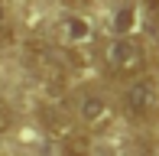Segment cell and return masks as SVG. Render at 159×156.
Wrapping results in <instances>:
<instances>
[{
	"label": "cell",
	"mask_w": 159,
	"mask_h": 156,
	"mask_svg": "<svg viewBox=\"0 0 159 156\" xmlns=\"http://www.w3.org/2000/svg\"><path fill=\"white\" fill-rule=\"evenodd\" d=\"M62 143V153L65 156H91V137L84 130H71L68 137L59 140Z\"/></svg>",
	"instance_id": "obj_4"
},
{
	"label": "cell",
	"mask_w": 159,
	"mask_h": 156,
	"mask_svg": "<svg viewBox=\"0 0 159 156\" xmlns=\"http://www.w3.org/2000/svg\"><path fill=\"white\" fill-rule=\"evenodd\" d=\"M62 33H65V39H68V42H84V39L91 36L88 23H84L81 16H65V20H62Z\"/></svg>",
	"instance_id": "obj_5"
},
{
	"label": "cell",
	"mask_w": 159,
	"mask_h": 156,
	"mask_svg": "<svg viewBox=\"0 0 159 156\" xmlns=\"http://www.w3.org/2000/svg\"><path fill=\"white\" fill-rule=\"evenodd\" d=\"M75 111H78V120L88 130H107L114 124V104L101 91H81L75 101Z\"/></svg>",
	"instance_id": "obj_3"
},
{
	"label": "cell",
	"mask_w": 159,
	"mask_h": 156,
	"mask_svg": "<svg viewBox=\"0 0 159 156\" xmlns=\"http://www.w3.org/2000/svg\"><path fill=\"white\" fill-rule=\"evenodd\" d=\"M146 49H143L140 39L133 36H117L104 46V68L114 78H140L146 75Z\"/></svg>",
	"instance_id": "obj_1"
},
{
	"label": "cell",
	"mask_w": 159,
	"mask_h": 156,
	"mask_svg": "<svg viewBox=\"0 0 159 156\" xmlns=\"http://www.w3.org/2000/svg\"><path fill=\"white\" fill-rule=\"evenodd\" d=\"M130 23H133V10L127 7V10H120V13H117V30H120V33H127V30H130Z\"/></svg>",
	"instance_id": "obj_8"
},
{
	"label": "cell",
	"mask_w": 159,
	"mask_h": 156,
	"mask_svg": "<svg viewBox=\"0 0 159 156\" xmlns=\"http://www.w3.org/2000/svg\"><path fill=\"white\" fill-rule=\"evenodd\" d=\"M3 23H7V7H3V0H0V30H7Z\"/></svg>",
	"instance_id": "obj_9"
},
{
	"label": "cell",
	"mask_w": 159,
	"mask_h": 156,
	"mask_svg": "<svg viewBox=\"0 0 159 156\" xmlns=\"http://www.w3.org/2000/svg\"><path fill=\"white\" fill-rule=\"evenodd\" d=\"M124 111L130 120H136V124H146V120H153L159 114V81L149 75H140L133 78V81L127 85L124 91Z\"/></svg>",
	"instance_id": "obj_2"
},
{
	"label": "cell",
	"mask_w": 159,
	"mask_h": 156,
	"mask_svg": "<svg viewBox=\"0 0 159 156\" xmlns=\"http://www.w3.org/2000/svg\"><path fill=\"white\" fill-rule=\"evenodd\" d=\"M146 20L153 30H159V0H146Z\"/></svg>",
	"instance_id": "obj_7"
},
{
	"label": "cell",
	"mask_w": 159,
	"mask_h": 156,
	"mask_svg": "<svg viewBox=\"0 0 159 156\" xmlns=\"http://www.w3.org/2000/svg\"><path fill=\"white\" fill-rule=\"evenodd\" d=\"M13 127V111H10V104L0 98V133H7Z\"/></svg>",
	"instance_id": "obj_6"
}]
</instances>
